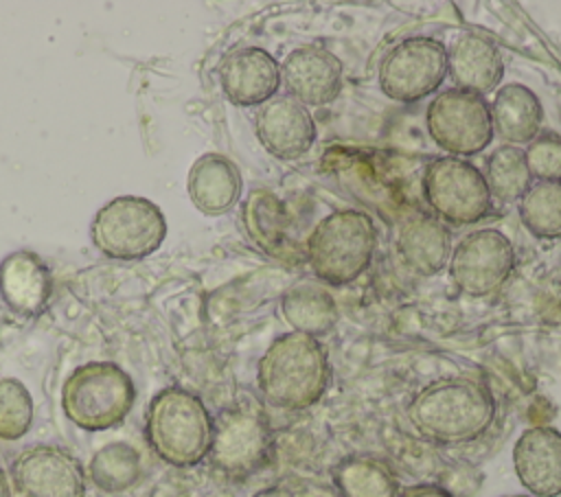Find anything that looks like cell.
Returning a JSON list of instances; mask_svg holds the SVG:
<instances>
[{"instance_id": "cell-1", "label": "cell", "mask_w": 561, "mask_h": 497, "mask_svg": "<svg viewBox=\"0 0 561 497\" xmlns=\"http://www.w3.org/2000/svg\"><path fill=\"white\" fill-rule=\"evenodd\" d=\"M495 401L486 383L467 377L438 379L421 388L408 405L414 429L438 444L480 438L493 423Z\"/></svg>"}, {"instance_id": "cell-2", "label": "cell", "mask_w": 561, "mask_h": 497, "mask_svg": "<svg viewBox=\"0 0 561 497\" xmlns=\"http://www.w3.org/2000/svg\"><path fill=\"white\" fill-rule=\"evenodd\" d=\"M331 368L318 337L305 333L278 335L263 352L256 383L263 401L272 407L300 412L316 405L329 388Z\"/></svg>"}, {"instance_id": "cell-3", "label": "cell", "mask_w": 561, "mask_h": 497, "mask_svg": "<svg viewBox=\"0 0 561 497\" xmlns=\"http://www.w3.org/2000/svg\"><path fill=\"white\" fill-rule=\"evenodd\" d=\"M145 431L160 460L184 469L208 455L213 418L199 396L182 388H167L151 398Z\"/></svg>"}, {"instance_id": "cell-4", "label": "cell", "mask_w": 561, "mask_h": 497, "mask_svg": "<svg viewBox=\"0 0 561 497\" xmlns=\"http://www.w3.org/2000/svg\"><path fill=\"white\" fill-rule=\"evenodd\" d=\"M377 250L375 221L362 210H335L307 239V261L318 280L348 285L364 274Z\"/></svg>"}, {"instance_id": "cell-5", "label": "cell", "mask_w": 561, "mask_h": 497, "mask_svg": "<svg viewBox=\"0 0 561 497\" xmlns=\"http://www.w3.org/2000/svg\"><path fill=\"white\" fill-rule=\"evenodd\" d=\"M134 398V381L121 366L110 361H90L75 368L61 388L64 414L88 431L121 425Z\"/></svg>"}, {"instance_id": "cell-6", "label": "cell", "mask_w": 561, "mask_h": 497, "mask_svg": "<svg viewBox=\"0 0 561 497\" xmlns=\"http://www.w3.org/2000/svg\"><path fill=\"white\" fill-rule=\"evenodd\" d=\"M272 453V427L265 412L252 401L226 407L213 420L208 458L228 477L256 473Z\"/></svg>"}, {"instance_id": "cell-7", "label": "cell", "mask_w": 561, "mask_h": 497, "mask_svg": "<svg viewBox=\"0 0 561 497\" xmlns=\"http://www.w3.org/2000/svg\"><path fill=\"white\" fill-rule=\"evenodd\" d=\"M94 245L112 258L134 261L160 247L167 221L149 199L125 195L105 204L90 228Z\"/></svg>"}, {"instance_id": "cell-8", "label": "cell", "mask_w": 561, "mask_h": 497, "mask_svg": "<svg viewBox=\"0 0 561 497\" xmlns=\"http://www.w3.org/2000/svg\"><path fill=\"white\" fill-rule=\"evenodd\" d=\"M423 195L434 217L451 226H471L491 210V193L482 171L454 155L432 160L423 171Z\"/></svg>"}, {"instance_id": "cell-9", "label": "cell", "mask_w": 561, "mask_h": 497, "mask_svg": "<svg viewBox=\"0 0 561 497\" xmlns=\"http://www.w3.org/2000/svg\"><path fill=\"white\" fill-rule=\"evenodd\" d=\"M447 74V50L432 37H408L379 63L381 92L399 103H414L436 92Z\"/></svg>"}, {"instance_id": "cell-10", "label": "cell", "mask_w": 561, "mask_h": 497, "mask_svg": "<svg viewBox=\"0 0 561 497\" xmlns=\"http://www.w3.org/2000/svg\"><path fill=\"white\" fill-rule=\"evenodd\" d=\"M425 123L432 140L454 158L473 155L486 149L493 138L489 103L458 88L432 99Z\"/></svg>"}, {"instance_id": "cell-11", "label": "cell", "mask_w": 561, "mask_h": 497, "mask_svg": "<svg viewBox=\"0 0 561 497\" xmlns=\"http://www.w3.org/2000/svg\"><path fill=\"white\" fill-rule=\"evenodd\" d=\"M515 267V252L506 234L493 228L467 234L449 256V274L458 291L471 298L495 293Z\"/></svg>"}, {"instance_id": "cell-12", "label": "cell", "mask_w": 561, "mask_h": 497, "mask_svg": "<svg viewBox=\"0 0 561 497\" xmlns=\"http://www.w3.org/2000/svg\"><path fill=\"white\" fill-rule=\"evenodd\" d=\"M22 497H83L85 471L66 449L39 444L24 449L11 466Z\"/></svg>"}, {"instance_id": "cell-13", "label": "cell", "mask_w": 561, "mask_h": 497, "mask_svg": "<svg viewBox=\"0 0 561 497\" xmlns=\"http://www.w3.org/2000/svg\"><path fill=\"white\" fill-rule=\"evenodd\" d=\"M342 61L324 46H300L280 63V83L305 107L335 101L342 92Z\"/></svg>"}, {"instance_id": "cell-14", "label": "cell", "mask_w": 561, "mask_h": 497, "mask_svg": "<svg viewBox=\"0 0 561 497\" xmlns=\"http://www.w3.org/2000/svg\"><path fill=\"white\" fill-rule=\"evenodd\" d=\"M254 129L261 145L278 160H296L316 142V123L309 109L289 94L263 103Z\"/></svg>"}, {"instance_id": "cell-15", "label": "cell", "mask_w": 561, "mask_h": 497, "mask_svg": "<svg viewBox=\"0 0 561 497\" xmlns=\"http://www.w3.org/2000/svg\"><path fill=\"white\" fill-rule=\"evenodd\" d=\"M513 466L519 484L533 497L561 495V431L528 427L513 447Z\"/></svg>"}, {"instance_id": "cell-16", "label": "cell", "mask_w": 561, "mask_h": 497, "mask_svg": "<svg viewBox=\"0 0 561 497\" xmlns=\"http://www.w3.org/2000/svg\"><path fill=\"white\" fill-rule=\"evenodd\" d=\"M224 94L234 105L267 103L280 85V66L263 48L245 46L228 53L219 66Z\"/></svg>"}, {"instance_id": "cell-17", "label": "cell", "mask_w": 561, "mask_h": 497, "mask_svg": "<svg viewBox=\"0 0 561 497\" xmlns=\"http://www.w3.org/2000/svg\"><path fill=\"white\" fill-rule=\"evenodd\" d=\"M447 72L458 90L484 96L500 85L504 61L489 37L480 33H462L449 46Z\"/></svg>"}, {"instance_id": "cell-18", "label": "cell", "mask_w": 561, "mask_h": 497, "mask_svg": "<svg viewBox=\"0 0 561 497\" xmlns=\"http://www.w3.org/2000/svg\"><path fill=\"white\" fill-rule=\"evenodd\" d=\"M397 252L421 276L438 274L451 256V234L434 215H414L401 223Z\"/></svg>"}, {"instance_id": "cell-19", "label": "cell", "mask_w": 561, "mask_h": 497, "mask_svg": "<svg viewBox=\"0 0 561 497\" xmlns=\"http://www.w3.org/2000/svg\"><path fill=\"white\" fill-rule=\"evenodd\" d=\"M241 195V173L219 153L197 158L188 171V197L204 215L228 212Z\"/></svg>"}, {"instance_id": "cell-20", "label": "cell", "mask_w": 561, "mask_h": 497, "mask_svg": "<svg viewBox=\"0 0 561 497\" xmlns=\"http://www.w3.org/2000/svg\"><path fill=\"white\" fill-rule=\"evenodd\" d=\"M491 109L493 131L508 145H528L541 129L543 107L533 90L522 83H506L495 92Z\"/></svg>"}, {"instance_id": "cell-21", "label": "cell", "mask_w": 561, "mask_h": 497, "mask_svg": "<svg viewBox=\"0 0 561 497\" xmlns=\"http://www.w3.org/2000/svg\"><path fill=\"white\" fill-rule=\"evenodd\" d=\"M0 293L18 313H35L50 293V276L37 254L15 252L0 265Z\"/></svg>"}, {"instance_id": "cell-22", "label": "cell", "mask_w": 561, "mask_h": 497, "mask_svg": "<svg viewBox=\"0 0 561 497\" xmlns=\"http://www.w3.org/2000/svg\"><path fill=\"white\" fill-rule=\"evenodd\" d=\"M285 322L296 331L311 337L329 333L340 317L333 296L320 282H298L280 300Z\"/></svg>"}, {"instance_id": "cell-23", "label": "cell", "mask_w": 561, "mask_h": 497, "mask_svg": "<svg viewBox=\"0 0 561 497\" xmlns=\"http://www.w3.org/2000/svg\"><path fill=\"white\" fill-rule=\"evenodd\" d=\"M340 497H399L401 488L390 466L373 455L344 458L333 469Z\"/></svg>"}, {"instance_id": "cell-24", "label": "cell", "mask_w": 561, "mask_h": 497, "mask_svg": "<svg viewBox=\"0 0 561 497\" xmlns=\"http://www.w3.org/2000/svg\"><path fill=\"white\" fill-rule=\"evenodd\" d=\"M142 475L138 449L127 442H110L101 447L88 466L90 482L103 493H121L131 488Z\"/></svg>"}, {"instance_id": "cell-25", "label": "cell", "mask_w": 561, "mask_h": 497, "mask_svg": "<svg viewBox=\"0 0 561 497\" xmlns=\"http://www.w3.org/2000/svg\"><path fill=\"white\" fill-rule=\"evenodd\" d=\"M519 219L533 236H561V182H537L519 199Z\"/></svg>"}, {"instance_id": "cell-26", "label": "cell", "mask_w": 561, "mask_h": 497, "mask_svg": "<svg viewBox=\"0 0 561 497\" xmlns=\"http://www.w3.org/2000/svg\"><path fill=\"white\" fill-rule=\"evenodd\" d=\"M484 182L489 186L491 197L500 201H515L530 188V173L524 160V151L513 145L497 147L484 169Z\"/></svg>"}, {"instance_id": "cell-27", "label": "cell", "mask_w": 561, "mask_h": 497, "mask_svg": "<svg viewBox=\"0 0 561 497\" xmlns=\"http://www.w3.org/2000/svg\"><path fill=\"white\" fill-rule=\"evenodd\" d=\"M243 221H245L248 234L256 245H261L270 254L278 252L283 243L285 217H283L280 201L272 193L252 190L243 208Z\"/></svg>"}, {"instance_id": "cell-28", "label": "cell", "mask_w": 561, "mask_h": 497, "mask_svg": "<svg viewBox=\"0 0 561 497\" xmlns=\"http://www.w3.org/2000/svg\"><path fill=\"white\" fill-rule=\"evenodd\" d=\"M33 423V398L18 379H0V440L22 438Z\"/></svg>"}, {"instance_id": "cell-29", "label": "cell", "mask_w": 561, "mask_h": 497, "mask_svg": "<svg viewBox=\"0 0 561 497\" xmlns=\"http://www.w3.org/2000/svg\"><path fill=\"white\" fill-rule=\"evenodd\" d=\"M524 160L530 177L539 182H561V136L554 131L537 134L528 142Z\"/></svg>"}, {"instance_id": "cell-30", "label": "cell", "mask_w": 561, "mask_h": 497, "mask_svg": "<svg viewBox=\"0 0 561 497\" xmlns=\"http://www.w3.org/2000/svg\"><path fill=\"white\" fill-rule=\"evenodd\" d=\"M399 497H451V493H447L445 488L434 486V484H414V486L403 488Z\"/></svg>"}, {"instance_id": "cell-31", "label": "cell", "mask_w": 561, "mask_h": 497, "mask_svg": "<svg viewBox=\"0 0 561 497\" xmlns=\"http://www.w3.org/2000/svg\"><path fill=\"white\" fill-rule=\"evenodd\" d=\"M0 497H11V486H9V479L2 469H0Z\"/></svg>"}, {"instance_id": "cell-32", "label": "cell", "mask_w": 561, "mask_h": 497, "mask_svg": "<svg viewBox=\"0 0 561 497\" xmlns=\"http://www.w3.org/2000/svg\"><path fill=\"white\" fill-rule=\"evenodd\" d=\"M511 497H528V495H511Z\"/></svg>"}]
</instances>
